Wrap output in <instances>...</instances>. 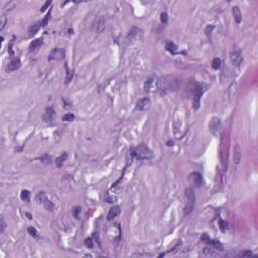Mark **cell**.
Wrapping results in <instances>:
<instances>
[{"instance_id": "cell-1", "label": "cell", "mask_w": 258, "mask_h": 258, "mask_svg": "<svg viewBox=\"0 0 258 258\" xmlns=\"http://www.w3.org/2000/svg\"><path fill=\"white\" fill-rule=\"evenodd\" d=\"M206 91V88L204 85L197 84L194 87V98H193V108L195 110H198L200 105H201V97Z\"/></svg>"}, {"instance_id": "cell-2", "label": "cell", "mask_w": 258, "mask_h": 258, "mask_svg": "<svg viewBox=\"0 0 258 258\" xmlns=\"http://www.w3.org/2000/svg\"><path fill=\"white\" fill-rule=\"evenodd\" d=\"M135 158L138 160H144V159H150L152 158L153 153L148 147L144 144H140L139 146L135 149Z\"/></svg>"}, {"instance_id": "cell-3", "label": "cell", "mask_w": 258, "mask_h": 258, "mask_svg": "<svg viewBox=\"0 0 258 258\" xmlns=\"http://www.w3.org/2000/svg\"><path fill=\"white\" fill-rule=\"evenodd\" d=\"M185 195L187 197L188 202H187L186 207L184 209V214L189 215L194 210V207H195V193H194L192 188H188L186 190Z\"/></svg>"}, {"instance_id": "cell-4", "label": "cell", "mask_w": 258, "mask_h": 258, "mask_svg": "<svg viewBox=\"0 0 258 258\" xmlns=\"http://www.w3.org/2000/svg\"><path fill=\"white\" fill-rule=\"evenodd\" d=\"M230 60H231V63L234 66H240L241 63L243 62V56H242V51L240 48L236 47L233 48L231 54H230Z\"/></svg>"}, {"instance_id": "cell-5", "label": "cell", "mask_w": 258, "mask_h": 258, "mask_svg": "<svg viewBox=\"0 0 258 258\" xmlns=\"http://www.w3.org/2000/svg\"><path fill=\"white\" fill-rule=\"evenodd\" d=\"M221 128H222V123H221V119L218 117H213L211 119L210 124H209V129H210L211 133L218 136L221 132Z\"/></svg>"}, {"instance_id": "cell-6", "label": "cell", "mask_w": 258, "mask_h": 258, "mask_svg": "<svg viewBox=\"0 0 258 258\" xmlns=\"http://www.w3.org/2000/svg\"><path fill=\"white\" fill-rule=\"evenodd\" d=\"M92 29L96 33L103 32V30L105 29V19L103 16H98L95 18L94 21L92 22Z\"/></svg>"}, {"instance_id": "cell-7", "label": "cell", "mask_w": 258, "mask_h": 258, "mask_svg": "<svg viewBox=\"0 0 258 258\" xmlns=\"http://www.w3.org/2000/svg\"><path fill=\"white\" fill-rule=\"evenodd\" d=\"M159 81L155 76L149 77L144 83V90L147 92H153L158 88Z\"/></svg>"}, {"instance_id": "cell-8", "label": "cell", "mask_w": 258, "mask_h": 258, "mask_svg": "<svg viewBox=\"0 0 258 258\" xmlns=\"http://www.w3.org/2000/svg\"><path fill=\"white\" fill-rule=\"evenodd\" d=\"M64 57H66V51H64V48H56L51 51L48 60L50 61H62L64 59Z\"/></svg>"}, {"instance_id": "cell-9", "label": "cell", "mask_w": 258, "mask_h": 258, "mask_svg": "<svg viewBox=\"0 0 258 258\" xmlns=\"http://www.w3.org/2000/svg\"><path fill=\"white\" fill-rule=\"evenodd\" d=\"M150 105H151V101H150L149 98H141L137 101L136 103V109L139 110V111H145V110L149 109Z\"/></svg>"}, {"instance_id": "cell-10", "label": "cell", "mask_w": 258, "mask_h": 258, "mask_svg": "<svg viewBox=\"0 0 258 258\" xmlns=\"http://www.w3.org/2000/svg\"><path fill=\"white\" fill-rule=\"evenodd\" d=\"M189 180L193 186L198 187L199 188V187L202 186V183H203L202 174L199 173H192L189 176Z\"/></svg>"}, {"instance_id": "cell-11", "label": "cell", "mask_w": 258, "mask_h": 258, "mask_svg": "<svg viewBox=\"0 0 258 258\" xmlns=\"http://www.w3.org/2000/svg\"><path fill=\"white\" fill-rule=\"evenodd\" d=\"M203 240L205 241V243L211 245V246L213 247L214 249H217V250H220V251L223 250V245L221 244V242L217 241V240H211L210 238H208L207 235H204V237H203Z\"/></svg>"}, {"instance_id": "cell-12", "label": "cell", "mask_w": 258, "mask_h": 258, "mask_svg": "<svg viewBox=\"0 0 258 258\" xmlns=\"http://www.w3.org/2000/svg\"><path fill=\"white\" fill-rule=\"evenodd\" d=\"M241 156H242V151H241V147L239 144H236L233 148V160H234L235 164H238L241 160Z\"/></svg>"}, {"instance_id": "cell-13", "label": "cell", "mask_w": 258, "mask_h": 258, "mask_svg": "<svg viewBox=\"0 0 258 258\" xmlns=\"http://www.w3.org/2000/svg\"><path fill=\"white\" fill-rule=\"evenodd\" d=\"M119 214H120V207H119V206H113V207L109 210V213L107 215V219L109 221H111L114 219V218L117 217Z\"/></svg>"}, {"instance_id": "cell-14", "label": "cell", "mask_w": 258, "mask_h": 258, "mask_svg": "<svg viewBox=\"0 0 258 258\" xmlns=\"http://www.w3.org/2000/svg\"><path fill=\"white\" fill-rule=\"evenodd\" d=\"M20 66H21L20 60L19 59H13L10 63L7 64V68H6V69H7L8 72H13V71L19 69Z\"/></svg>"}, {"instance_id": "cell-15", "label": "cell", "mask_w": 258, "mask_h": 258, "mask_svg": "<svg viewBox=\"0 0 258 258\" xmlns=\"http://www.w3.org/2000/svg\"><path fill=\"white\" fill-rule=\"evenodd\" d=\"M55 119V110L51 107L45 109V112L44 114V120L45 122H51Z\"/></svg>"}, {"instance_id": "cell-16", "label": "cell", "mask_w": 258, "mask_h": 258, "mask_svg": "<svg viewBox=\"0 0 258 258\" xmlns=\"http://www.w3.org/2000/svg\"><path fill=\"white\" fill-rule=\"evenodd\" d=\"M141 35V30H139L138 28H132L128 33L127 38L130 39V41H135V39H138Z\"/></svg>"}, {"instance_id": "cell-17", "label": "cell", "mask_w": 258, "mask_h": 258, "mask_svg": "<svg viewBox=\"0 0 258 258\" xmlns=\"http://www.w3.org/2000/svg\"><path fill=\"white\" fill-rule=\"evenodd\" d=\"M232 13H233V16H234V19L237 23H240L241 20H242V14H241V11H240V8L238 6H234L232 8Z\"/></svg>"}, {"instance_id": "cell-18", "label": "cell", "mask_w": 258, "mask_h": 258, "mask_svg": "<svg viewBox=\"0 0 258 258\" xmlns=\"http://www.w3.org/2000/svg\"><path fill=\"white\" fill-rule=\"evenodd\" d=\"M203 253H204V255L207 256V257H218L219 256V253H218L216 250H214L213 248H210V247H205L204 249H203Z\"/></svg>"}, {"instance_id": "cell-19", "label": "cell", "mask_w": 258, "mask_h": 258, "mask_svg": "<svg viewBox=\"0 0 258 258\" xmlns=\"http://www.w3.org/2000/svg\"><path fill=\"white\" fill-rule=\"evenodd\" d=\"M35 202L38 203V204H39V205H44V204H45V202L47 201L48 199H47V195H45V192H38V193L35 195Z\"/></svg>"}, {"instance_id": "cell-20", "label": "cell", "mask_w": 258, "mask_h": 258, "mask_svg": "<svg viewBox=\"0 0 258 258\" xmlns=\"http://www.w3.org/2000/svg\"><path fill=\"white\" fill-rule=\"evenodd\" d=\"M41 44H42V39L41 38L35 39V41H33L31 44H30V45H29V51H31V53H32V51H35L39 47H41Z\"/></svg>"}, {"instance_id": "cell-21", "label": "cell", "mask_w": 258, "mask_h": 258, "mask_svg": "<svg viewBox=\"0 0 258 258\" xmlns=\"http://www.w3.org/2000/svg\"><path fill=\"white\" fill-rule=\"evenodd\" d=\"M41 26V22H36V23H35V24H32V25L30 26L29 29H28L29 35H30V36H31V35H35V33L39 30Z\"/></svg>"}, {"instance_id": "cell-22", "label": "cell", "mask_w": 258, "mask_h": 258, "mask_svg": "<svg viewBox=\"0 0 258 258\" xmlns=\"http://www.w3.org/2000/svg\"><path fill=\"white\" fill-rule=\"evenodd\" d=\"M67 158H68V154H67L66 152H64L63 154H61L59 157L56 159V164H57V167H62L64 162L67 160Z\"/></svg>"}, {"instance_id": "cell-23", "label": "cell", "mask_w": 258, "mask_h": 258, "mask_svg": "<svg viewBox=\"0 0 258 258\" xmlns=\"http://www.w3.org/2000/svg\"><path fill=\"white\" fill-rule=\"evenodd\" d=\"M165 48H167V50L168 51H170V53H173V54L176 53L177 50V45H174V42H171V41H167V45H165Z\"/></svg>"}, {"instance_id": "cell-24", "label": "cell", "mask_w": 258, "mask_h": 258, "mask_svg": "<svg viewBox=\"0 0 258 258\" xmlns=\"http://www.w3.org/2000/svg\"><path fill=\"white\" fill-rule=\"evenodd\" d=\"M221 64H222V61H221L219 58H215V59L212 61V68L214 70H219L221 68Z\"/></svg>"}, {"instance_id": "cell-25", "label": "cell", "mask_w": 258, "mask_h": 258, "mask_svg": "<svg viewBox=\"0 0 258 258\" xmlns=\"http://www.w3.org/2000/svg\"><path fill=\"white\" fill-rule=\"evenodd\" d=\"M20 197H21V199L23 200V201H25V202H29V198H30V193L27 191V190H24V191H22L21 192V194H20Z\"/></svg>"}, {"instance_id": "cell-26", "label": "cell", "mask_w": 258, "mask_h": 258, "mask_svg": "<svg viewBox=\"0 0 258 258\" xmlns=\"http://www.w3.org/2000/svg\"><path fill=\"white\" fill-rule=\"evenodd\" d=\"M44 206H45V208L47 209L48 211H53L54 210V208H55V206H54V204L53 203H51L50 200H47V201L45 202V204H44Z\"/></svg>"}, {"instance_id": "cell-27", "label": "cell", "mask_w": 258, "mask_h": 258, "mask_svg": "<svg viewBox=\"0 0 258 258\" xmlns=\"http://www.w3.org/2000/svg\"><path fill=\"white\" fill-rule=\"evenodd\" d=\"M75 119V115L72 114V113H68L64 116H63V120L66 121V122H71Z\"/></svg>"}, {"instance_id": "cell-28", "label": "cell", "mask_w": 258, "mask_h": 258, "mask_svg": "<svg viewBox=\"0 0 258 258\" xmlns=\"http://www.w3.org/2000/svg\"><path fill=\"white\" fill-rule=\"evenodd\" d=\"M252 255V252H251L250 250H245V251H242V252L238 253L237 256L239 257H249Z\"/></svg>"}, {"instance_id": "cell-29", "label": "cell", "mask_w": 258, "mask_h": 258, "mask_svg": "<svg viewBox=\"0 0 258 258\" xmlns=\"http://www.w3.org/2000/svg\"><path fill=\"white\" fill-rule=\"evenodd\" d=\"M27 231H28L29 234L33 236V237H38V231L35 230V228H33V227H28V228H27Z\"/></svg>"}, {"instance_id": "cell-30", "label": "cell", "mask_w": 258, "mask_h": 258, "mask_svg": "<svg viewBox=\"0 0 258 258\" xmlns=\"http://www.w3.org/2000/svg\"><path fill=\"white\" fill-rule=\"evenodd\" d=\"M160 20L162 23H167V20H168V15L167 12H162V13L160 14Z\"/></svg>"}, {"instance_id": "cell-31", "label": "cell", "mask_w": 258, "mask_h": 258, "mask_svg": "<svg viewBox=\"0 0 258 258\" xmlns=\"http://www.w3.org/2000/svg\"><path fill=\"white\" fill-rule=\"evenodd\" d=\"M50 17H51V11L48 12V13L45 15V17L44 18V20H42V22H41V25L42 26H45L48 24V20H50Z\"/></svg>"}, {"instance_id": "cell-32", "label": "cell", "mask_w": 258, "mask_h": 258, "mask_svg": "<svg viewBox=\"0 0 258 258\" xmlns=\"http://www.w3.org/2000/svg\"><path fill=\"white\" fill-rule=\"evenodd\" d=\"M85 245L87 246L88 248H93V240H92L91 238H87L85 240Z\"/></svg>"}, {"instance_id": "cell-33", "label": "cell", "mask_w": 258, "mask_h": 258, "mask_svg": "<svg viewBox=\"0 0 258 258\" xmlns=\"http://www.w3.org/2000/svg\"><path fill=\"white\" fill-rule=\"evenodd\" d=\"M15 5H16V4H15L14 2H9L8 4L6 5L5 7H4V8H5L4 10H5V11H7V10H8V11H9V10H11V9H13V8L15 7Z\"/></svg>"}, {"instance_id": "cell-34", "label": "cell", "mask_w": 258, "mask_h": 258, "mask_svg": "<svg viewBox=\"0 0 258 258\" xmlns=\"http://www.w3.org/2000/svg\"><path fill=\"white\" fill-rule=\"evenodd\" d=\"M213 29H214L213 25H208L207 27H206V35H207L208 36H210L212 31H213Z\"/></svg>"}, {"instance_id": "cell-35", "label": "cell", "mask_w": 258, "mask_h": 258, "mask_svg": "<svg viewBox=\"0 0 258 258\" xmlns=\"http://www.w3.org/2000/svg\"><path fill=\"white\" fill-rule=\"evenodd\" d=\"M1 26H0V29H3L4 28V26H5V24H6V16L5 15H2V17H1Z\"/></svg>"}, {"instance_id": "cell-36", "label": "cell", "mask_w": 258, "mask_h": 258, "mask_svg": "<svg viewBox=\"0 0 258 258\" xmlns=\"http://www.w3.org/2000/svg\"><path fill=\"white\" fill-rule=\"evenodd\" d=\"M74 216H75L77 219H79V212H81V208L80 207H76L74 209Z\"/></svg>"}, {"instance_id": "cell-37", "label": "cell", "mask_w": 258, "mask_h": 258, "mask_svg": "<svg viewBox=\"0 0 258 258\" xmlns=\"http://www.w3.org/2000/svg\"><path fill=\"white\" fill-rule=\"evenodd\" d=\"M220 228L222 231H225L227 228V224L224 222V221H220Z\"/></svg>"}, {"instance_id": "cell-38", "label": "cell", "mask_w": 258, "mask_h": 258, "mask_svg": "<svg viewBox=\"0 0 258 258\" xmlns=\"http://www.w3.org/2000/svg\"><path fill=\"white\" fill-rule=\"evenodd\" d=\"M51 1H47V2H45V4H44V6H42V7H41V11H45V9H47V8L48 7V6L51 5Z\"/></svg>"}, {"instance_id": "cell-39", "label": "cell", "mask_w": 258, "mask_h": 258, "mask_svg": "<svg viewBox=\"0 0 258 258\" xmlns=\"http://www.w3.org/2000/svg\"><path fill=\"white\" fill-rule=\"evenodd\" d=\"M4 229H5V222H4L3 217H1V233L4 232Z\"/></svg>"}, {"instance_id": "cell-40", "label": "cell", "mask_w": 258, "mask_h": 258, "mask_svg": "<svg viewBox=\"0 0 258 258\" xmlns=\"http://www.w3.org/2000/svg\"><path fill=\"white\" fill-rule=\"evenodd\" d=\"M26 216H27V217H28V219H29V220H31V219H32V216H31V215H30V214H28V213H26Z\"/></svg>"}]
</instances>
